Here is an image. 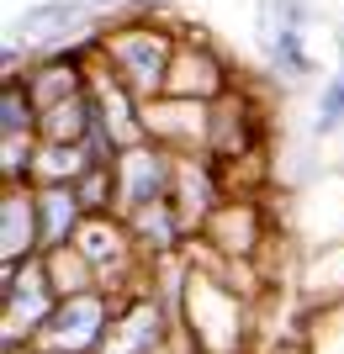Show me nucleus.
I'll return each instance as SVG.
<instances>
[{"instance_id": "nucleus-1", "label": "nucleus", "mask_w": 344, "mask_h": 354, "mask_svg": "<svg viewBox=\"0 0 344 354\" xmlns=\"http://www.w3.org/2000/svg\"><path fill=\"white\" fill-rule=\"evenodd\" d=\"M339 122H344V74L329 85V95H323V111H318V127H323V133H329V127H339Z\"/></svg>"}]
</instances>
